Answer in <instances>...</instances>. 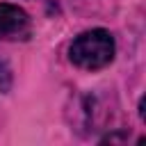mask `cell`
Wrapping results in <instances>:
<instances>
[{"mask_svg":"<svg viewBox=\"0 0 146 146\" xmlns=\"http://www.w3.org/2000/svg\"><path fill=\"white\" fill-rule=\"evenodd\" d=\"M114 52H116L114 36L103 27H94L78 34L68 46V59L84 71L105 68L114 59Z\"/></svg>","mask_w":146,"mask_h":146,"instance_id":"6da1fadb","label":"cell"},{"mask_svg":"<svg viewBox=\"0 0 146 146\" xmlns=\"http://www.w3.org/2000/svg\"><path fill=\"white\" fill-rule=\"evenodd\" d=\"M30 34V16L18 5L0 2V41H18Z\"/></svg>","mask_w":146,"mask_h":146,"instance_id":"7a4b0ae2","label":"cell"}]
</instances>
